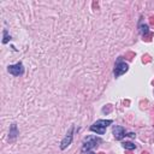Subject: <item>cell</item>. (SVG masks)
Listing matches in <instances>:
<instances>
[{
  "label": "cell",
  "mask_w": 154,
  "mask_h": 154,
  "mask_svg": "<svg viewBox=\"0 0 154 154\" xmlns=\"http://www.w3.org/2000/svg\"><path fill=\"white\" fill-rule=\"evenodd\" d=\"M128 70H129V65L126 64L122 58H118L117 62H116V65H114V71H113L114 77L122 76V75L125 74Z\"/></svg>",
  "instance_id": "obj_2"
},
{
  "label": "cell",
  "mask_w": 154,
  "mask_h": 154,
  "mask_svg": "<svg viewBox=\"0 0 154 154\" xmlns=\"http://www.w3.org/2000/svg\"><path fill=\"white\" fill-rule=\"evenodd\" d=\"M101 140L99 139V137H95V136H87L84 141H83V146H82V153L84 152H89L90 149H93V148L98 147L100 143Z\"/></svg>",
  "instance_id": "obj_1"
},
{
  "label": "cell",
  "mask_w": 154,
  "mask_h": 154,
  "mask_svg": "<svg viewBox=\"0 0 154 154\" xmlns=\"http://www.w3.org/2000/svg\"><path fill=\"white\" fill-rule=\"evenodd\" d=\"M74 126H71V128L69 129V131H68V134H66V136L63 139V141H62V143H60V149H66V148L71 145V142H72V137H74Z\"/></svg>",
  "instance_id": "obj_4"
},
{
  "label": "cell",
  "mask_w": 154,
  "mask_h": 154,
  "mask_svg": "<svg viewBox=\"0 0 154 154\" xmlns=\"http://www.w3.org/2000/svg\"><path fill=\"white\" fill-rule=\"evenodd\" d=\"M89 154H95V153H89Z\"/></svg>",
  "instance_id": "obj_12"
},
{
  "label": "cell",
  "mask_w": 154,
  "mask_h": 154,
  "mask_svg": "<svg viewBox=\"0 0 154 154\" xmlns=\"http://www.w3.org/2000/svg\"><path fill=\"white\" fill-rule=\"evenodd\" d=\"M3 35H4V38H3V43L5 45V43H7V42H9V40H10L11 37L7 35V30H6V29H5V30L3 31Z\"/></svg>",
  "instance_id": "obj_11"
},
{
  "label": "cell",
  "mask_w": 154,
  "mask_h": 154,
  "mask_svg": "<svg viewBox=\"0 0 154 154\" xmlns=\"http://www.w3.org/2000/svg\"><path fill=\"white\" fill-rule=\"evenodd\" d=\"M148 31H149V28H148L147 24H143L142 22H140V33L142 35H146L148 34Z\"/></svg>",
  "instance_id": "obj_9"
},
{
  "label": "cell",
  "mask_w": 154,
  "mask_h": 154,
  "mask_svg": "<svg viewBox=\"0 0 154 154\" xmlns=\"http://www.w3.org/2000/svg\"><path fill=\"white\" fill-rule=\"evenodd\" d=\"M90 131H93V133H96L98 135H104V134L106 133V128H102V126H100V125L93 124L90 126Z\"/></svg>",
  "instance_id": "obj_6"
},
{
  "label": "cell",
  "mask_w": 154,
  "mask_h": 154,
  "mask_svg": "<svg viewBox=\"0 0 154 154\" xmlns=\"http://www.w3.org/2000/svg\"><path fill=\"white\" fill-rule=\"evenodd\" d=\"M113 136H114V139L116 140H123L124 137L126 136L125 135V129L123 128V126H120V125H116L114 128H113Z\"/></svg>",
  "instance_id": "obj_5"
},
{
  "label": "cell",
  "mask_w": 154,
  "mask_h": 154,
  "mask_svg": "<svg viewBox=\"0 0 154 154\" xmlns=\"http://www.w3.org/2000/svg\"><path fill=\"white\" fill-rule=\"evenodd\" d=\"M112 123H113V120H112V119H99V120H96L94 124L100 125V126H102V128H107V126H108V125H111Z\"/></svg>",
  "instance_id": "obj_7"
},
{
  "label": "cell",
  "mask_w": 154,
  "mask_h": 154,
  "mask_svg": "<svg viewBox=\"0 0 154 154\" xmlns=\"http://www.w3.org/2000/svg\"><path fill=\"white\" fill-rule=\"evenodd\" d=\"M122 146L125 148V149H129V151H133L136 148V145H134L133 142H123Z\"/></svg>",
  "instance_id": "obj_10"
},
{
  "label": "cell",
  "mask_w": 154,
  "mask_h": 154,
  "mask_svg": "<svg viewBox=\"0 0 154 154\" xmlns=\"http://www.w3.org/2000/svg\"><path fill=\"white\" fill-rule=\"evenodd\" d=\"M18 135V130H17V125H16V124H12V125H11V128H10V139L11 140H12V139H15V137L16 136H17Z\"/></svg>",
  "instance_id": "obj_8"
},
{
  "label": "cell",
  "mask_w": 154,
  "mask_h": 154,
  "mask_svg": "<svg viewBox=\"0 0 154 154\" xmlns=\"http://www.w3.org/2000/svg\"><path fill=\"white\" fill-rule=\"evenodd\" d=\"M7 71H9V72L12 75V76L18 77V76L23 75V72H24V66H23V64H22L21 62H18L17 64H15V65H9Z\"/></svg>",
  "instance_id": "obj_3"
}]
</instances>
